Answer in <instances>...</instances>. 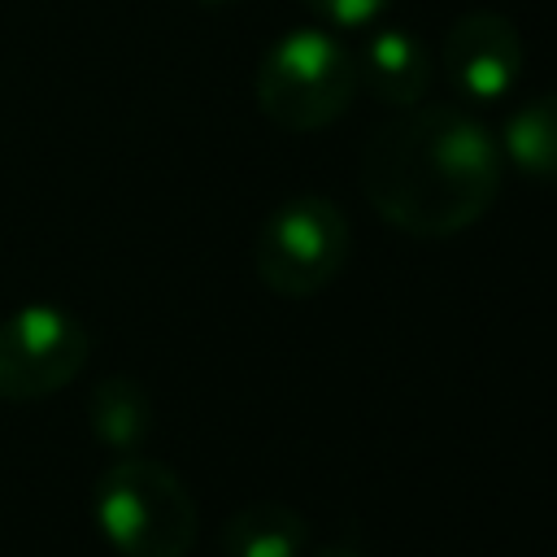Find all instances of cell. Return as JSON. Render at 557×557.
<instances>
[{"label":"cell","mask_w":557,"mask_h":557,"mask_svg":"<svg viewBox=\"0 0 557 557\" xmlns=\"http://www.w3.org/2000/svg\"><path fill=\"white\" fill-rule=\"evenodd\" d=\"M440 61H444V74L461 100L496 104L518 87L522 65H527V48H522L518 26L505 13L470 9L448 26Z\"/></svg>","instance_id":"obj_6"},{"label":"cell","mask_w":557,"mask_h":557,"mask_svg":"<svg viewBox=\"0 0 557 557\" xmlns=\"http://www.w3.org/2000/svg\"><path fill=\"white\" fill-rule=\"evenodd\" d=\"M91 518L122 557H187L200 531L187 483L148 457H122L96 479Z\"/></svg>","instance_id":"obj_2"},{"label":"cell","mask_w":557,"mask_h":557,"mask_svg":"<svg viewBox=\"0 0 557 557\" xmlns=\"http://www.w3.org/2000/svg\"><path fill=\"white\" fill-rule=\"evenodd\" d=\"M91 357V331L61 305L30 300L0 322V400L30 405L70 387Z\"/></svg>","instance_id":"obj_5"},{"label":"cell","mask_w":557,"mask_h":557,"mask_svg":"<svg viewBox=\"0 0 557 557\" xmlns=\"http://www.w3.org/2000/svg\"><path fill=\"white\" fill-rule=\"evenodd\" d=\"M500 170L496 135L457 104L396 109L361 148L370 209L418 239H448L474 226L500 191Z\"/></svg>","instance_id":"obj_1"},{"label":"cell","mask_w":557,"mask_h":557,"mask_svg":"<svg viewBox=\"0 0 557 557\" xmlns=\"http://www.w3.org/2000/svg\"><path fill=\"white\" fill-rule=\"evenodd\" d=\"M87 426L96 444L135 457L152 435V400L131 374H104L87 396Z\"/></svg>","instance_id":"obj_9"},{"label":"cell","mask_w":557,"mask_h":557,"mask_svg":"<svg viewBox=\"0 0 557 557\" xmlns=\"http://www.w3.org/2000/svg\"><path fill=\"white\" fill-rule=\"evenodd\" d=\"M500 157L522 174L557 183V91L522 100L500 126Z\"/></svg>","instance_id":"obj_10"},{"label":"cell","mask_w":557,"mask_h":557,"mask_svg":"<svg viewBox=\"0 0 557 557\" xmlns=\"http://www.w3.org/2000/svg\"><path fill=\"white\" fill-rule=\"evenodd\" d=\"M300 4L313 9L318 17L335 22V26H352V30L374 26V22L392 9V0H300Z\"/></svg>","instance_id":"obj_11"},{"label":"cell","mask_w":557,"mask_h":557,"mask_svg":"<svg viewBox=\"0 0 557 557\" xmlns=\"http://www.w3.org/2000/svg\"><path fill=\"white\" fill-rule=\"evenodd\" d=\"M218 548L222 557H305L309 527L283 500H252L222 522Z\"/></svg>","instance_id":"obj_8"},{"label":"cell","mask_w":557,"mask_h":557,"mask_svg":"<svg viewBox=\"0 0 557 557\" xmlns=\"http://www.w3.org/2000/svg\"><path fill=\"white\" fill-rule=\"evenodd\" d=\"M357 96L352 52L318 26H296L274 39L257 65V109L283 131H322Z\"/></svg>","instance_id":"obj_3"},{"label":"cell","mask_w":557,"mask_h":557,"mask_svg":"<svg viewBox=\"0 0 557 557\" xmlns=\"http://www.w3.org/2000/svg\"><path fill=\"white\" fill-rule=\"evenodd\" d=\"M348 252L352 231L339 205L322 191H300L261 222L252 239V270L274 296L305 300L344 274Z\"/></svg>","instance_id":"obj_4"},{"label":"cell","mask_w":557,"mask_h":557,"mask_svg":"<svg viewBox=\"0 0 557 557\" xmlns=\"http://www.w3.org/2000/svg\"><path fill=\"white\" fill-rule=\"evenodd\" d=\"M352 61H357V87H366L387 109L422 104L431 87V52L405 26H374L366 44L352 52Z\"/></svg>","instance_id":"obj_7"},{"label":"cell","mask_w":557,"mask_h":557,"mask_svg":"<svg viewBox=\"0 0 557 557\" xmlns=\"http://www.w3.org/2000/svg\"><path fill=\"white\" fill-rule=\"evenodd\" d=\"M196 4H209V9H218V4H231V0H196Z\"/></svg>","instance_id":"obj_13"},{"label":"cell","mask_w":557,"mask_h":557,"mask_svg":"<svg viewBox=\"0 0 557 557\" xmlns=\"http://www.w3.org/2000/svg\"><path fill=\"white\" fill-rule=\"evenodd\" d=\"M305 557H366V553L352 548V544H322V548H313V553H305Z\"/></svg>","instance_id":"obj_12"}]
</instances>
